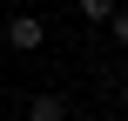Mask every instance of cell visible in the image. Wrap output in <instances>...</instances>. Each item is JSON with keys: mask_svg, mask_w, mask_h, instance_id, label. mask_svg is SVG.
<instances>
[{"mask_svg": "<svg viewBox=\"0 0 128 121\" xmlns=\"http://www.w3.org/2000/svg\"><path fill=\"white\" fill-rule=\"evenodd\" d=\"M74 7H81V20H108V13L122 7V0H74Z\"/></svg>", "mask_w": 128, "mask_h": 121, "instance_id": "obj_3", "label": "cell"}, {"mask_svg": "<svg viewBox=\"0 0 128 121\" xmlns=\"http://www.w3.org/2000/svg\"><path fill=\"white\" fill-rule=\"evenodd\" d=\"M40 40H47V20H40V13H14V20H7V47H14V54H34Z\"/></svg>", "mask_w": 128, "mask_h": 121, "instance_id": "obj_1", "label": "cell"}, {"mask_svg": "<svg viewBox=\"0 0 128 121\" xmlns=\"http://www.w3.org/2000/svg\"><path fill=\"white\" fill-rule=\"evenodd\" d=\"M101 27H108V34H115V47H128V7H115V13H108V20H101Z\"/></svg>", "mask_w": 128, "mask_h": 121, "instance_id": "obj_4", "label": "cell"}, {"mask_svg": "<svg viewBox=\"0 0 128 121\" xmlns=\"http://www.w3.org/2000/svg\"><path fill=\"white\" fill-rule=\"evenodd\" d=\"M27 115H34V121H68V101H61V94H34Z\"/></svg>", "mask_w": 128, "mask_h": 121, "instance_id": "obj_2", "label": "cell"}]
</instances>
